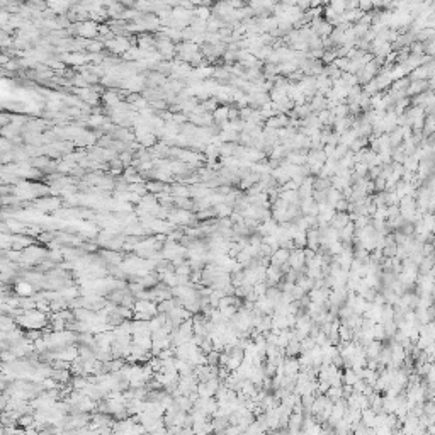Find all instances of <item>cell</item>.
Instances as JSON below:
<instances>
[{"instance_id": "cell-1", "label": "cell", "mask_w": 435, "mask_h": 435, "mask_svg": "<svg viewBox=\"0 0 435 435\" xmlns=\"http://www.w3.org/2000/svg\"><path fill=\"white\" fill-rule=\"evenodd\" d=\"M12 289H14V293L17 294V298H31L34 294V287L24 279L17 280V282L12 285Z\"/></svg>"}, {"instance_id": "cell-2", "label": "cell", "mask_w": 435, "mask_h": 435, "mask_svg": "<svg viewBox=\"0 0 435 435\" xmlns=\"http://www.w3.org/2000/svg\"><path fill=\"white\" fill-rule=\"evenodd\" d=\"M349 223H350V218H349V214H347V213H335L328 226L333 228V230H337V231H340L342 228H345Z\"/></svg>"}, {"instance_id": "cell-3", "label": "cell", "mask_w": 435, "mask_h": 435, "mask_svg": "<svg viewBox=\"0 0 435 435\" xmlns=\"http://www.w3.org/2000/svg\"><path fill=\"white\" fill-rule=\"evenodd\" d=\"M287 258H289V250L277 248V250H275V252L269 257V260H270V265L280 267V265H284V263H287Z\"/></svg>"}, {"instance_id": "cell-4", "label": "cell", "mask_w": 435, "mask_h": 435, "mask_svg": "<svg viewBox=\"0 0 435 435\" xmlns=\"http://www.w3.org/2000/svg\"><path fill=\"white\" fill-rule=\"evenodd\" d=\"M228 111H230V107L228 105H221V107H218L216 111L213 112V121L216 126H223L225 122H228Z\"/></svg>"}, {"instance_id": "cell-5", "label": "cell", "mask_w": 435, "mask_h": 435, "mask_svg": "<svg viewBox=\"0 0 435 435\" xmlns=\"http://www.w3.org/2000/svg\"><path fill=\"white\" fill-rule=\"evenodd\" d=\"M284 354H285V357H289V359H296L298 355L301 354L300 340H291V342H289V344L285 345V349H284Z\"/></svg>"}, {"instance_id": "cell-6", "label": "cell", "mask_w": 435, "mask_h": 435, "mask_svg": "<svg viewBox=\"0 0 435 435\" xmlns=\"http://www.w3.org/2000/svg\"><path fill=\"white\" fill-rule=\"evenodd\" d=\"M174 206L182 211H192V199L191 197H174Z\"/></svg>"}, {"instance_id": "cell-7", "label": "cell", "mask_w": 435, "mask_h": 435, "mask_svg": "<svg viewBox=\"0 0 435 435\" xmlns=\"http://www.w3.org/2000/svg\"><path fill=\"white\" fill-rule=\"evenodd\" d=\"M410 85V80H408V77H403V78H398V80H394L393 83H391L389 90L396 92V90H406V87Z\"/></svg>"}, {"instance_id": "cell-8", "label": "cell", "mask_w": 435, "mask_h": 435, "mask_svg": "<svg viewBox=\"0 0 435 435\" xmlns=\"http://www.w3.org/2000/svg\"><path fill=\"white\" fill-rule=\"evenodd\" d=\"M38 241H41V243H46V245H51L53 241H55V231H41L39 235L36 236Z\"/></svg>"}, {"instance_id": "cell-9", "label": "cell", "mask_w": 435, "mask_h": 435, "mask_svg": "<svg viewBox=\"0 0 435 435\" xmlns=\"http://www.w3.org/2000/svg\"><path fill=\"white\" fill-rule=\"evenodd\" d=\"M337 60V55H335V48H333V50H328V51H325L323 53V56H322V63L325 65V67H327V65H332L333 61Z\"/></svg>"}, {"instance_id": "cell-10", "label": "cell", "mask_w": 435, "mask_h": 435, "mask_svg": "<svg viewBox=\"0 0 435 435\" xmlns=\"http://www.w3.org/2000/svg\"><path fill=\"white\" fill-rule=\"evenodd\" d=\"M9 401H11V396H9L6 391H2V393H0V415H2L4 411H7Z\"/></svg>"}, {"instance_id": "cell-11", "label": "cell", "mask_w": 435, "mask_h": 435, "mask_svg": "<svg viewBox=\"0 0 435 435\" xmlns=\"http://www.w3.org/2000/svg\"><path fill=\"white\" fill-rule=\"evenodd\" d=\"M333 65L340 70V72H347V67H349V58H337L333 61Z\"/></svg>"}, {"instance_id": "cell-12", "label": "cell", "mask_w": 435, "mask_h": 435, "mask_svg": "<svg viewBox=\"0 0 435 435\" xmlns=\"http://www.w3.org/2000/svg\"><path fill=\"white\" fill-rule=\"evenodd\" d=\"M372 184H374V192H381V191H384V187H386V180H384L383 177H377V179H374V180H372Z\"/></svg>"}]
</instances>
